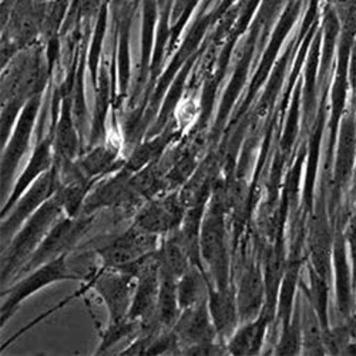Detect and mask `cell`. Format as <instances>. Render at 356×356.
I'll return each mask as SVG.
<instances>
[{"mask_svg":"<svg viewBox=\"0 0 356 356\" xmlns=\"http://www.w3.org/2000/svg\"><path fill=\"white\" fill-rule=\"evenodd\" d=\"M177 278L171 274L160 271V293L157 319L164 330H171L181 315V308L178 304Z\"/></svg>","mask_w":356,"mask_h":356,"instance_id":"14","label":"cell"},{"mask_svg":"<svg viewBox=\"0 0 356 356\" xmlns=\"http://www.w3.org/2000/svg\"><path fill=\"white\" fill-rule=\"evenodd\" d=\"M177 295H178V304H180L181 312L191 307L200 304L201 298V282L198 273L191 268L177 281Z\"/></svg>","mask_w":356,"mask_h":356,"instance_id":"15","label":"cell"},{"mask_svg":"<svg viewBox=\"0 0 356 356\" xmlns=\"http://www.w3.org/2000/svg\"><path fill=\"white\" fill-rule=\"evenodd\" d=\"M137 278L114 268H102L92 280V286L103 300L110 322H120L129 318Z\"/></svg>","mask_w":356,"mask_h":356,"instance_id":"8","label":"cell"},{"mask_svg":"<svg viewBox=\"0 0 356 356\" xmlns=\"http://www.w3.org/2000/svg\"><path fill=\"white\" fill-rule=\"evenodd\" d=\"M60 188V177L56 168H50L29 187L16 201L10 213L2 218V248L6 247L20 227L31 218Z\"/></svg>","mask_w":356,"mask_h":356,"instance_id":"6","label":"cell"},{"mask_svg":"<svg viewBox=\"0 0 356 356\" xmlns=\"http://www.w3.org/2000/svg\"><path fill=\"white\" fill-rule=\"evenodd\" d=\"M161 236L147 232L136 225H131L129 229L117 234L93 248L100 261L103 268H123V266L140 259L144 255L152 254L160 248Z\"/></svg>","mask_w":356,"mask_h":356,"instance_id":"4","label":"cell"},{"mask_svg":"<svg viewBox=\"0 0 356 356\" xmlns=\"http://www.w3.org/2000/svg\"><path fill=\"white\" fill-rule=\"evenodd\" d=\"M209 319L210 318L209 312L205 309V305L197 304L195 307L184 309L171 330L174 331L181 345L186 343L184 348L205 343L210 342L213 334Z\"/></svg>","mask_w":356,"mask_h":356,"instance_id":"12","label":"cell"},{"mask_svg":"<svg viewBox=\"0 0 356 356\" xmlns=\"http://www.w3.org/2000/svg\"><path fill=\"white\" fill-rule=\"evenodd\" d=\"M160 293V265L157 251L153 261L140 273L131 301L129 318L141 323V328L160 323L157 319ZM161 325V323H160Z\"/></svg>","mask_w":356,"mask_h":356,"instance_id":"9","label":"cell"},{"mask_svg":"<svg viewBox=\"0 0 356 356\" xmlns=\"http://www.w3.org/2000/svg\"><path fill=\"white\" fill-rule=\"evenodd\" d=\"M79 168L87 180L100 181L106 175H110L126 165V161L118 160V148L110 144L97 145L90 153L76 160Z\"/></svg>","mask_w":356,"mask_h":356,"instance_id":"13","label":"cell"},{"mask_svg":"<svg viewBox=\"0 0 356 356\" xmlns=\"http://www.w3.org/2000/svg\"><path fill=\"white\" fill-rule=\"evenodd\" d=\"M62 217H65L63 207L54 194L20 227L10 243L2 248V285L17 278L27 259L33 255L53 225Z\"/></svg>","mask_w":356,"mask_h":356,"instance_id":"1","label":"cell"},{"mask_svg":"<svg viewBox=\"0 0 356 356\" xmlns=\"http://www.w3.org/2000/svg\"><path fill=\"white\" fill-rule=\"evenodd\" d=\"M186 217V205L178 193H164L145 201L134 214L133 225L160 236L180 229Z\"/></svg>","mask_w":356,"mask_h":356,"instance_id":"7","label":"cell"},{"mask_svg":"<svg viewBox=\"0 0 356 356\" xmlns=\"http://www.w3.org/2000/svg\"><path fill=\"white\" fill-rule=\"evenodd\" d=\"M140 331H141V323L130 318L120 322H108L107 330L103 334L100 346L97 349V355L108 350L113 345L122 342L123 339L131 335L140 334Z\"/></svg>","mask_w":356,"mask_h":356,"instance_id":"16","label":"cell"},{"mask_svg":"<svg viewBox=\"0 0 356 356\" xmlns=\"http://www.w3.org/2000/svg\"><path fill=\"white\" fill-rule=\"evenodd\" d=\"M95 220L96 214H80L74 218L67 216L62 217L53 225L33 255L27 259L17 278L39 268L40 265L46 262L74 251L76 245L83 240V236L92 229Z\"/></svg>","mask_w":356,"mask_h":356,"instance_id":"3","label":"cell"},{"mask_svg":"<svg viewBox=\"0 0 356 356\" xmlns=\"http://www.w3.org/2000/svg\"><path fill=\"white\" fill-rule=\"evenodd\" d=\"M56 160L51 157V147H50V140H46L44 143L39 144L36 152L33 153L31 161H29L27 167L22 171L16 183L13 184V188L6 198L3 209H2V218H5L10 210L13 209V205L16 201L22 197V194L31 187L38 178H40L44 172H47L50 168H53Z\"/></svg>","mask_w":356,"mask_h":356,"instance_id":"11","label":"cell"},{"mask_svg":"<svg viewBox=\"0 0 356 356\" xmlns=\"http://www.w3.org/2000/svg\"><path fill=\"white\" fill-rule=\"evenodd\" d=\"M36 102H38V96L29 102V104L26 106V110H24L22 120L19 123V129L15 134V138H13L12 144L8 147V150L3 156V160H2V198H3V195L9 197V190L13 188L12 187L13 175L19 165L20 159L23 157L26 148H27L29 134H31V127H32L33 117L36 113V104H38Z\"/></svg>","mask_w":356,"mask_h":356,"instance_id":"10","label":"cell"},{"mask_svg":"<svg viewBox=\"0 0 356 356\" xmlns=\"http://www.w3.org/2000/svg\"><path fill=\"white\" fill-rule=\"evenodd\" d=\"M67 255L65 254L50 262L40 265L39 268L23 275L15 285L2 291L5 301L2 302V326H5L19 307L31 296L46 286L63 281H81L70 268Z\"/></svg>","mask_w":356,"mask_h":356,"instance_id":"2","label":"cell"},{"mask_svg":"<svg viewBox=\"0 0 356 356\" xmlns=\"http://www.w3.org/2000/svg\"><path fill=\"white\" fill-rule=\"evenodd\" d=\"M131 172L124 167L107 178H102L88 193L81 214H97L102 210L134 211L145 202L130 184Z\"/></svg>","mask_w":356,"mask_h":356,"instance_id":"5","label":"cell"}]
</instances>
